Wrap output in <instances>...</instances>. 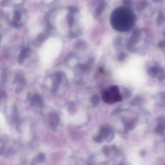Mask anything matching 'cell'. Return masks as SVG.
<instances>
[{
  "mask_svg": "<svg viewBox=\"0 0 165 165\" xmlns=\"http://www.w3.org/2000/svg\"><path fill=\"white\" fill-rule=\"evenodd\" d=\"M7 19L13 24L20 25L26 20V15L23 10L17 9L8 14Z\"/></svg>",
  "mask_w": 165,
  "mask_h": 165,
  "instance_id": "cell-3",
  "label": "cell"
},
{
  "mask_svg": "<svg viewBox=\"0 0 165 165\" xmlns=\"http://www.w3.org/2000/svg\"><path fill=\"white\" fill-rule=\"evenodd\" d=\"M23 2V0H2V6L3 7L20 6Z\"/></svg>",
  "mask_w": 165,
  "mask_h": 165,
  "instance_id": "cell-4",
  "label": "cell"
},
{
  "mask_svg": "<svg viewBox=\"0 0 165 165\" xmlns=\"http://www.w3.org/2000/svg\"><path fill=\"white\" fill-rule=\"evenodd\" d=\"M49 23L61 33H66L69 28L79 25V15L74 7H64L54 10L49 15Z\"/></svg>",
  "mask_w": 165,
  "mask_h": 165,
  "instance_id": "cell-1",
  "label": "cell"
},
{
  "mask_svg": "<svg viewBox=\"0 0 165 165\" xmlns=\"http://www.w3.org/2000/svg\"><path fill=\"white\" fill-rule=\"evenodd\" d=\"M62 42L57 38H50L42 45L39 52L42 63L47 65L56 59L62 49Z\"/></svg>",
  "mask_w": 165,
  "mask_h": 165,
  "instance_id": "cell-2",
  "label": "cell"
},
{
  "mask_svg": "<svg viewBox=\"0 0 165 165\" xmlns=\"http://www.w3.org/2000/svg\"><path fill=\"white\" fill-rule=\"evenodd\" d=\"M42 1L45 3H51L52 2L54 1V0H42Z\"/></svg>",
  "mask_w": 165,
  "mask_h": 165,
  "instance_id": "cell-10",
  "label": "cell"
},
{
  "mask_svg": "<svg viewBox=\"0 0 165 165\" xmlns=\"http://www.w3.org/2000/svg\"><path fill=\"white\" fill-rule=\"evenodd\" d=\"M159 71V69L157 67H153L150 68L149 70V74L152 77H154L157 76V75L158 74Z\"/></svg>",
  "mask_w": 165,
  "mask_h": 165,
  "instance_id": "cell-6",
  "label": "cell"
},
{
  "mask_svg": "<svg viewBox=\"0 0 165 165\" xmlns=\"http://www.w3.org/2000/svg\"><path fill=\"white\" fill-rule=\"evenodd\" d=\"M156 103L159 106L162 107L165 106V91L162 92L157 96Z\"/></svg>",
  "mask_w": 165,
  "mask_h": 165,
  "instance_id": "cell-5",
  "label": "cell"
},
{
  "mask_svg": "<svg viewBox=\"0 0 165 165\" xmlns=\"http://www.w3.org/2000/svg\"><path fill=\"white\" fill-rule=\"evenodd\" d=\"M37 160L41 162H43L45 160V156L43 154H40L37 156Z\"/></svg>",
  "mask_w": 165,
  "mask_h": 165,
  "instance_id": "cell-7",
  "label": "cell"
},
{
  "mask_svg": "<svg viewBox=\"0 0 165 165\" xmlns=\"http://www.w3.org/2000/svg\"><path fill=\"white\" fill-rule=\"evenodd\" d=\"M141 99L140 98H138V97L137 98L135 99H133V100L132 101V103H133V104H138V103H141Z\"/></svg>",
  "mask_w": 165,
  "mask_h": 165,
  "instance_id": "cell-8",
  "label": "cell"
},
{
  "mask_svg": "<svg viewBox=\"0 0 165 165\" xmlns=\"http://www.w3.org/2000/svg\"><path fill=\"white\" fill-rule=\"evenodd\" d=\"M120 60H123V59H125V55L124 53H122L120 54Z\"/></svg>",
  "mask_w": 165,
  "mask_h": 165,
  "instance_id": "cell-9",
  "label": "cell"
}]
</instances>
